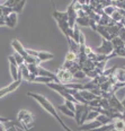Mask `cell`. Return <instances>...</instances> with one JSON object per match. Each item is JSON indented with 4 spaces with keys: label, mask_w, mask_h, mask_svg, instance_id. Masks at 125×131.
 Listing matches in <instances>:
<instances>
[{
    "label": "cell",
    "mask_w": 125,
    "mask_h": 131,
    "mask_svg": "<svg viewBox=\"0 0 125 131\" xmlns=\"http://www.w3.org/2000/svg\"><path fill=\"white\" fill-rule=\"evenodd\" d=\"M123 48H124V49H125V44H124V46H123Z\"/></svg>",
    "instance_id": "cell-38"
},
{
    "label": "cell",
    "mask_w": 125,
    "mask_h": 131,
    "mask_svg": "<svg viewBox=\"0 0 125 131\" xmlns=\"http://www.w3.org/2000/svg\"><path fill=\"white\" fill-rule=\"evenodd\" d=\"M64 105H66V106H67L68 108H69L70 111L74 112V106H76V103H73V102H70V101H66V100H64Z\"/></svg>",
    "instance_id": "cell-33"
},
{
    "label": "cell",
    "mask_w": 125,
    "mask_h": 131,
    "mask_svg": "<svg viewBox=\"0 0 125 131\" xmlns=\"http://www.w3.org/2000/svg\"><path fill=\"white\" fill-rule=\"evenodd\" d=\"M0 131H6V127L2 123H0Z\"/></svg>",
    "instance_id": "cell-37"
},
{
    "label": "cell",
    "mask_w": 125,
    "mask_h": 131,
    "mask_svg": "<svg viewBox=\"0 0 125 131\" xmlns=\"http://www.w3.org/2000/svg\"><path fill=\"white\" fill-rule=\"evenodd\" d=\"M52 17L56 21H68V15L66 12H59L56 9H53Z\"/></svg>",
    "instance_id": "cell-13"
},
{
    "label": "cell",
    "mask_w": 125,
    "mask_h": 131,
    "mask_svg": "<svg viewBox=\"0 0 125 131\" xmlns=\"http://www.w3.org/2000/svg\"><path fill=\"white\" fill-rule=\"evenodd\" d=\"M20 84H21V77L18 78V80L12 81V83L9 84L8 86L4 87V88H1V89H0V98H1V97H5L6 95L10 94V93H12L14 91H16V89L19 87Z\"/></svg>",
    "instance_id": "cell-5"
},
{
    "label": "cell",
    "mask_w": 125,
    "mask_h": 131,
    "mask_svg": "<svg viewBox=\"0 0 125 131\" xmlns=\"http://www.w3.org/2000/svg\"><path fill=\"white\" fill-rule=\"evenodd\" d=\"M110 43H112V45H113V48L114 49H118V48H123L125 43L122 41L121 39H119L118 36H115V37H113L112 40H110Z\"/></svg>",
    "instance_id": "cell-20"
},
{
    "label": "cell",
    "mask_w": 125,
    "mask_h": 131,
    "mask_svg": "<svg viewBox=\"0 0 125 131\" xmlns=\"http://www.w3.org/2000/svg\"><path fill=\"white\" fill-rule=\"evenodd\" d=\"M114 131H125V123L122 119L114 120Z\"/></svg>",
    "instance_id": "cell-19"
},
{
    "label": "cell",
    "mask_w": 125,
    "mask_h": 131,
    "mask_svg": "<svg viewBox=\"0 0 125 131\" xmlns=\"http://www.w3.org/2000/svg\"><path fill=\"white\" fill-rule=\"evenodd\" d=\"M100 124L97 120H94V121H90L88 122V123H83L82 125H80L79 127V130L81 131H92L94 129H96V128L100 127Z\"/></svg>",
    "instance_id": "cell-12"
},
{
    "label": "cell",
    "mask_w": 125,
    "mask_h": 131,
    "mask_svg": "<svg viewBox=\"0 0 125 131\" xmlns=\"http://www.w3.org/2000/svg\"><path fill=\"white\" fill-rule=\"evenodd\" d=\"M37 60L40 62H43V61H47V60H51L54 58V56L50 52H44V51H37V56H36Z\"/></svg>",
    "instance_id": "cell-14"
},
{
    "label": "cell",
    "mask_w": 125,
    "mask_h": 131,
    "mask_svg": "<svg viewBox=\"0 0 125 131\" xmlns=\"http://www.w3.org/2000/svg\"><path fill=\"white\" fill-rule=\"evenodd\" d=\"M112 78L116 83H122L125 84V67L123 68H116L115 72L112 76Z\"/></svg>",
    "instance_id": "cell-9"
},
{
    "label": "cell",
    "mask_w": 125,
    "mask_h": 131,
    "mask_svg": "<svg viewBox=\"0 0 125 131\" xmlns=\"http://www.w3.org/2000/svg\"><path fill=\"white\" fill-rule=\"evenodd\" d=\"M59 110L62 112V113L64 114V115H68V116H70V118H74V112H72V111H70L69 108L67 107L66 105H60L59 106Z\"/></svg>",
    "instance_id": "cell-23"
},
{
    "label": "cell",
    "mask_w": 125,
    "mask_h": 131,
    "mask_svg": "<svg viewBox=\"0 0 125 131\" xmlns=\"http://www.w3.org/2000/svg\"><path fill=\"white\" fill-rule=\"evenodd\" d=\"M11 46L14 48L15 52H17L18 54H20V56L23 57L24 59H25L26 57L28 56V54H27V52H26V49L24 48V45L21 44V43H20L17 39H14V40L11 41Z\"/></svg>",
    "instance_id": "cell-7"
},
{
    "label": "cell",
    "mask_w": 125,
    "mask_h": 131,
    "mask_svg": "<svg viewBox=\"0 0 125 131\" xmlns=\"http://www.w3.org/2000/svg\"><path fill=\"white\" fill-rule=\"evenodd\" d=\"M67 40H68V44H69V51L78 56V53H79V44L76 43L72 39H67Z\"/></svg>",
    "instance_id": "cell-17"
},
{
    "label": "cell",
    "mask_w": 125,
    "mask_h": 131,
    "mask_svg": "<svg viewBox=\"0 0 125 131\" xmlns=\"http://www.w3.org/2000/svg\"><path fill=\"white\" fill-rule=\"evenodd\" d=\"M98 116V113H97L96 111H92L90 110L88 113V115H87V119H86V122H90V121H94V120H96V118ZM85 122V123H86Z\"/></svg>",
    "instance_id": "cell-25"
},
{
    "label": "cell",
    "mask_w": 125,
    "mask_h": 131,
    "mask_svg": "<svg viewBox=\"0 0 125 131\" xmlns=\"http://www.w3.org/2000/svg\"><path fill=\"white\" fill-rule=\"evenodd\" d=\"M116 68L117 67H112V68H109V69H105L104 71L102 72V75H104L105 77H107V78H110L114 75V72H115Z\"/></svg>",
    "instance_id": "cell-27"
},
{
    "label": "cell",
    "mask_w": 125,
    "mask_h": 131,
    "mask_svg": "<svg viewBox=\"0 0 125 131\" xmlns=\"http://www.w3.org/2000/svg\"><path fill=\"white\" fill-rule=\"evenodd\" d=\"M116 10V8L114 6H109V7H106L104 8V14L106 16H108V17H110V16L114 14V12Z\"/></svg>",
    "instance_id": "cell-30"
},
{
    "label": "cell",
    "mask_w": 125,
    "mask_h": 131,
    "mask_svg": "<svg viewBox=\"0 0 125 131\" xmlns=\"http://www.w3.org/2000/svg\"><path fill=\"white\" fill-rule=\"evenodd\" d=\"M17 20H18V15L16 13H11L9 16L5 17L4 23L6 26L10 27V28H14V27L17 25Z\"/></svg>",
    "instance_id": "cell-10"
},
{
    "label": "cell",
    "mask_w": 125,
    "mask_h": 131,
    "mask_svg": "<svg viewBox=\"0 0 125 131\" xmlns=\"http://www.w3.org/2000/svg\"><path fill=\"white\" fill-rule=\"evenodd\" d=\"M89 26L91 27L94 31H96V27H97V23L95 20H92V19H89Z\"/></svg>",
    "instance_id": "cell-35"
},
{
    "label": "cell",
    "mask_w": 125,
    "mask_h": 131,
    "mask_svg": "<svg viewBox=\"0 0 125 131\" xmlns=\"http://www.w3.org/2000/svg\"><path fill=\"white\" fill-rule=\"evenodd\" d=\"M90 93H92V94H94L95 96H97V97H100V95H102V91H100L99 86H95L94 88L90 91Z\"/></svg>",
    "instance_id": "cell-34"
},
{
    "label": "cell",
    "mask_w": 125,
    "mask_h": 131,
    "mask_svg": "<svg viewBox=\"0 0 125 131\" xmlns=\"http://www.w3.org/2000/svg\"><path fill=\"white\" fill-rule=\"evenodd\" d=\"M72 77H73V79H83V78H86V73L83 72L82 70H78L77 72L73 73Z\"/></svg>",
    "instance_id": "cell-32"
},
{
    "label": "cell",
    "mask_w": 125,
    "mask_h": 131,
    "mask_svg": "<svg viewBox=\"0 0 125 131\" xmlns=\"http://www.w3.org/2000/svg\"><path fill=\"white\" fill-rule=\"evenodd\" d=\"M76 60H77V54L70 52V51L66 54V59H64V61H68V62H74Z\"/></svg>",
    "instance_id": "cell-29"
},
{
    "label": "cell",
    "mask_w": 125,
    "mask_h": 131,
    "mask_svg": "<svg viewBox=\"0 0 125 131\" xmlns=\"http://www.w3.org/2000/svg\"><path fill=\"white\" fill-rule=\"evenodd\" d=\"M10 119L8 118H2V116H0V123H2V122H9Z\"/></svg>",
    "instance_id": "cell-36"
},
{
    "label": "cell",
    "mask_w": 125,
    "mask_h": 131,
    "mask_svg": "<svg viewBox=\"0 0 125 131\" xmlns=\"http://www.w3.org/2000/svg\"><path fill=\"white\" fill-rule=\"evenodd\" d=\"M14 59H15V62H16V64L19 67V66H21V64H24L25 62H24V58L20 56V54H18L17 52H15L14 53Z\"/></svg>",
    "instance_id": "cell-26"
},
{
    "label": "cell",
    "mask_w": 125,
    "mask_h": 131,
    "mask_svg": "<svg viewBox=\"0 0 125 131\" xmlns=\"http://www.w3.org/2000/svg\"><path fill=\"white\" fill-rule=\"evenodd\" d=\"M55 77L58 79V83L61 84V85H69V84H72V81L74 80L72 77V73L66 69H63L62 67L58 69V71L55 73Z\"/></svg>",
    "instance_id": "cell-3"
},
{
    "label": "cell",
    "mask_w": 125,
    "mask_h": 131,
    "mask_svg": "<svg viewBox=\"0 0 125 131\" xmlns=\"http://www.w3.org/2000/svg\"><path fill=\"white\" fill-rule=\"evenodd\" d=\"M89 111H90V107H89L88 105H86L85 110H83V113H82V115H81V119H80V124H79V125H82V124H83V123H85V122H86V119H87V115H88Z\"/></svg>",
    "instance_id": "cell-28"
},
{
    "label": "cell",
    "mask_w": 125,
    "mask_h": 131,
    "mask_svg": "<svg viewBox=\"0 0 125 131\" xmlns=\"http://www.w3.org/2000/svg\"><path fill=\"white\" fill-rule=\"evenodd\" d=\"M1 12H2V16L4 17H7V16H9L12 12V8H10V7H5V6H2L1 7Z\"/></svg>",
    "instance_id": "cell-31"
},
{
    "label": "cell",
    "mask_w": 125,
    "mask_h": 131,
    "mask_svg": "<svg viewBox=\"0 0 125 131\" xmlns=\"http://www.w3.org/2000/svg\"><path fill=\"white\" fill-rule=\"evenodd\" d=\"M96 32H98L100 35H102V37L104 40H107V41H110L112 40V37H110V35L108 34V32L106 31V27L105 26H100V25H97L96 27Z\"/></svg>",
    "instance_id": "cell-16"
},
{
    "label": "cell",
    "mask_w": 125,
    "mask_h": 131,
    "mask_svg": "<svg viewBox=\"0 0 125 131\" xmlns=\"http://www.w3.org/2000/svg\"><path fill=\"white\" fill-rule=\"evenodd\" d=\"M114 51V48L110 43V41H107V40H104L103 39L102 41V44L98 48H96L94 50V52L96 54H104V56H109Z\"/></svg>",
    "instance_id": "cell-4"
},
{
    "label": "cell",
    "mask_w": 125,
    "mask_h": 131,
    "mask_svg": "<svg viewBox=\"0 0 125 131\" xmlns=\"http://www.w3.org/2000/svg\"><path fill=\"white\" fill-rule=\"evenodd\" d=\"M26 5V1L25 0H21V1H17V4L14 6V8H12V12L14 13H16L18 15V14H20L21 12H23V8H24V6Z\"/></svg>",
    "instance_id": "cell-21"
},
{
    "label": "cell",
    "mask_w": 125,
    "mask_h": 131,
    "mask_svg": "<svg viewBox=\"0 0 125 131\" xmlns=\"http://www.w3.org/2000/svg\"><path fill=\"white\" fill-rule=\"evenodd\" d=\"M85 107H86L85 104L76 103V106H74V120H76V122H77V124H80V119H81V115H82Z\"/></svg>",
    "instance_id": "cell-11"
},
{
    "label": "cell",
    "mask_w": 125,
    "mask_h": 131,
    "mask_svg": "<svg viewBox=\"0 0 125 131\" xmlns=\"http://www.w3.org/2000/svg\"><path fill=\"white\" fill-rule=\"evenodd\" d=\"M79 94L81 95V97H82L87 103H89L90 101H94L95 98H97V96H95L92 93H90L89 91H85V89H81V91H79Z\"/></svg>",
    "instance_id": "cell-15"
},
{
    "label": "cell",
    "mask_w": 125,
    "mask_h": 131,
    "mask_svg": "<svg viewBox=\"0 0 125 131\" xmlns=\"http://www.w3.org/2000/svg\"><path fill=\"white\" fill-rule=\"evenodd\" d=\"M8 61H9V69H10V75H11L12 80H18V66L16 64L15 59L12 56L8 57Z\"/></svg>",
    "instance_id": "cell-8"
},
{
    "label": "cell",
    "mask_w": 125,
    "mask_h": 131,
    "mask_svg": "<svg viewBox=\"0 0 125 131\" xmlns=\"http://www.w3.org/2000/svg\"><path fill=\"white\" fill-rule=\"evenodd\" d=\"M76 25L89 26V18H88V16H83V17H77V19H76Z\"/></svg>",
    "instance_id": "cell-22"
},
{
    "label": "cell",
    "mask_w": 125,
    "mask_h": 131,
    "mask_svg": "<svg viewBox=\"0 0 125 131\" xmlns=\"http://www.w3.org/2000/svg\"><path fill=\"white\" fill-rule=\"evenodd\" d=\"M108 103H109L110 108H113V110H115V111H117V112H119V113L123 114V111H124L123 105H122L121 101L116 97V94L112 95V96L108 98Z\"/></svg>",
    "instance_id": "cell-6"
},
{
    "label": "cell",
    "mask_w": 125,
    "mask_h": 131,
    "mask_svg": "<svg viewBox=\"0 0 125 131\" xmlns=\"http://www.w3.org/2000/svg\"><path fill=\"white\" fill-rule=\"evenodd\" d=\"M27 95H28V96H31L32 98H34V100L36 101V102L39 103L41 106H42V108H44L47 113H50L66 131H72L69 127H67V124L63 122V120L60 118V115L58 114V112H56V110H55V107L53 106V104L46 97L42 96V95H40V94H36V93H32V92H28V93H27Z\"/></svg>",
    "instance_id": "cell-1"
},
{
    "label": "cell",
    "mask_w": 125,
    "mask_h": 131,
    "mask_svg": "<svg viewBox=\"0 0 125 131\" xmlns=\"http://www.w3.org/2000/svg\"><path fill=\"white\" fill-rule=\"evenodd\" d=\"M96 120L99 122L100 124H110V123H114V120H112L110 118L106 115H103V114H98V116L96 118Z\"/></svg>",
    "instance_id": "cell-18"
},
{
    "label": "cell",
    "mask_w": 125,
    "mask_h": 131,
    "mask_svg": "<svg viewBox=\"0 0 125 131\" xmlns=\"http://www.w3.org/2000/svg\"><path fill=\"white\" fill-rule=\"evenodd\" d=\"M92 131H114V123L110 124H102L100 127L96 128Z\"/></svg>",
    "instance_id": "cell-24"
},
{
    "label": "cell",
    "mask_w": 125,
    "mask_h": 131,
    "mask_svg": "<svg viewBox=\"0 0 125 131\" xmlns=\"http://www.w3.org/2000/svg\"><path fill=\"white\" fill-rule=\"evenodd\" d=\"M17 120L18 122L23 125V128L25 130L31 129L32 127H34L33 124V114L27 110H20L17 114Z\"/></svg>",
    "instance_id": "cell-2"
}]
</instances>
